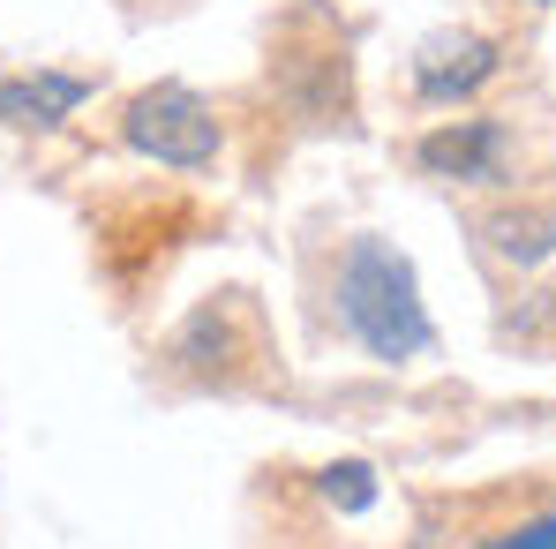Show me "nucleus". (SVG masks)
<instances>
[{"label": "nucleus", "instance_id": "obj_1", "mask_svg": "<svg viewBox=\"0 0 556 549\" xmlns=\"http://www.w3.org/2000/svg\"><path fill=\"white\" fill-rule=\"evenodd\" d=\"M331 309H339V332L383 369H406V362H421V354H437L421 272L383 234H346L339 272H331Z\"/></svg>", "mask_w": 556, "mask_h": 549}, {"label": "nucleus", "instance_id": "obj_2", "mask_svg": "<svg viewBox=\"0 0 556 549\" xmlns=\"http://www.w3.org/2000/svg\"><path fill=\"white\" fill-rule=\"evenodd\" d=\"M121 144L136 159L174 166V174H203L218 159V144H226V121H218L211 98L188 91V84H151V91H136L121 105Z\"/></svg>", "mask_w": 556, "mask_h": 549}, {"label": "nucleus", "instance_id": "obj_3", "mask_svg": "<svg viewBox=\"0 0 556 549\" xmlns=\"http://www.w3.org/2000/svg\"><path fill=\"white\" fill-rule=\"evenodd\" d=\"M241 339H264V324H256L249 294H211V301H203V309L181 324L174 362H181L188 384H211V391H249L256 376L241 369Z\"/></svg>", "mask_w": 556, "mask_h": 549}, {"label": "nucleus", "instance_id": "obj_4", "mask_svg": "<svg viewBox=\"0 0 556 549\" xmlns=\"http://www.w3.org/2000/svg\"><path fill=\"white\" fill-rule=\"evenodd\" d=\"M414 166L429 182L452 188H496L511 174V128L496 113H473V121H437L421 144H414Z\"/></svg>", "mask_w": 556, "mask_h": 549}, {"label": "nucleus", "instance_id": "obj_5", "mask_svg": "<svg viewBox=\"0 0 556 549\" xmlns=\"http://www.w3.org/2000/svg\"><path fill=\"white\" fill-rule=\"evenodd\" d=\"M278 98L308 121V128H346L354 121V68H346V46H278L271 61Z\"/></svg>", "mask_w": 556, "mask_h": 549}, {"label": "nucleus", "instance_id": "obj_6", "mask_svg": "<svg viewBox=\"0 0 556 549\" xmlns=\"http://www.w3.org/2000/svg\"><path fill=\"white\" fill-rule=\"evenodd\" d=\"M496 68H504V46L496 38H481V30H437V38H421L414 46V98L421 105H466V98L481 91V84H496Z\"/></svg>", "mask_w": 556, "mask_h": 549}, {"label": "nucleus", "instance_id": "obj_7", "mask_svg": "<svg viewBox=\"0 0 556 549\" xmlns=\"http://www.w3.org/2000/svg\"><path fill=\"white\" fill-rule=\"evenodd\" d=\"M98 84L91 76H68V68H30V76H0V121L8 128H38V136H53V128H68V113L91 98Z\"/></svg>", "mask_w": 556, "mask_h": 549}, {"label": "nucleus", "instance_id": "obj_8", "mask_svg": "<svg viewBox=\"0 0 556 549\" xmlns=\"http://www.w3.org/2000/svg\"><path fill=\"white\" fill-rule=\"evenodd\" d=\"M481 241H489L496 264H519V272L549 264L556 257V203H496V211H481Z\"/></svg>", "mask_w": 556, "mask_h": 549}, {"label": "nucleus", "instance_id": "obj_9", "mask_svg": "<svg viewBox=\"0 0 556 549\" xmlns=\"http://www.w3.org/2000/svg\"><path fill=\"white\" fill-rule=\"evenodd\" d=\"M481 549H556V504L527 512V520H511V527H496Z\"/></svg>", "mask_w": 556, "mask_h": 549}, {"label": "nucleus", "instance_id": "obj_10", "mask_svg": "<svg viewBox=\"0 0 556 549\" xmlns=\"http://www.w3.org/2000/svg\"><path fill=\"white\" fill-rule=\"evenodd\" d=\"M534 8H549V0H534Z\"/></svg>", "mask_w": 556, "mask_h": 549}]
</instances>
